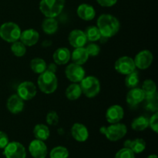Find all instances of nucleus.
<instances>
[{
    "label": "nucleus",
    "mask_w": 158,
    "mask_h": 158,
    "mask_svg": "<svg viewBox=\"0 0 158 158\" xmlns=\"http://www.w3.org/2000/svg\"><path fill=\"white\" fill-rule=\"evenodd\" d=\"M120 22L115 16L110 14H103L97 19V28L102 37L111 38L118 32Z\"/></svg>",
    "instance_id": "f257e3e1"
},
{
    "label": "nucleus",
    "mask_w": 158,
    "mask_h": 158,
    "mask_svg": "<svg viewBox=\"0 0 158 158\" xmlns=\"http://www.w3.org/2000/svg\"><path fill=\"white\" fill-rule=\"evenodd\" d=\"M40 90L46 94H51L55 92L58 86V80L54 73L47 70L40 74L37 80Z\"/></svg>",
    "instance_id": "f03ea898"
},
{
    "label": "nucleus",
    "mask_w": 158,
    "mask_h": 158,
    "mask_svg": "<svg viewBox=\"0 0 158 158\" xmlns=\"http://www.w3.org/2000/svg\"><path fill=\"white\" fill-rule=\"evenodd\" d=\"M66 0H41L40 10L46 18H56L64 8Z\"/></svg>",
    "instance_id": "7ed1b4c3"
},
{
    "label": "nucleus",
    "mask_w": 158,
    "mask_h": 158,
    "mask_svg": "<svg viewBox=\"0 0 158 158\" xmlns=\"http://www.w3.org/2000/svg\"><path fill=\"white\" fill-rule=\"evenodd\" d=\"M100 133L110 141H118L123 138L127 133L126 125L120 123H110L108 127H102L100 129Z\"/></svg>",
    "instance_id": "20e7f679"
},
{
    "label": "nucleus",
    "mask_w": 158,
    "mask_h": 158,
    "mask_svg": "<svg viewBox=\"0 0 158 158\" xmlns=\"http://www.w3.org/2000/svg\"><path fill=\"white\" fill-rule=\"evenodd\" d=\"M19 26L12 22L5 23L0 26V37L7 43H14L18 41L21 35Z\"/></svg>",
    "instance_id": "39448f33"
},
{
    "label": "nucleus",
    "mask_w": 158,
    "mask_h": 158,
    "mask_svg": "<svg viewBox=\"0 0 158 158\" xmlns=\"http://www.w3.org/2000/svg\"><path fill=\"white\" fill-rule=\"evenodd\" d=\"M82 94L88 98H94L100 91V83L98 79L93 76L85 77L80 82Z\"/></svg>",
    "instance_id": "423d86ee"
},
{
    "label": "nucleus",
    "mask_w": 158,
    "mask_h": 158,
    "mask_svg": "<svg viewBox=\"0 0 158 158\" xmlns=\"http://www.w3.org/2000/svg\"><path fill=\"white\" fill-rule=\"evenodd\" d=\"M3 154L6 158H26V151L21 143L12 141L6 145Z\"/></svg>",
    "instance_id": "0eeeda50"
},
{
    "label": "nucleus",
    "mask_w": 158,
    "mask_h": 158,
    "mask_svg": "<svg viewBox=\"0 0 158 158\" xmlns=\"http://www.w3.org/2000/svg\"><path fill=\"white\" fill-rule=\"evenodd\" d=\"M66 77L72 83H80L81 80L85 77V70L81 66L77 63H71L66 66L65 69Z\"/></svg>",
    "instance_id": "6e6552de"
},
{
    "label": "nucleus",
    "mask_w": 158,
    "mask_h": 158,
    "mask_svg": "<svg viewBox=\"0 0 158 158\" xmlns=\"http://www.w3.org/2000/svg\"><path fill=\"white\" fill-rule=\"evenodd\" d=\"M36 86L32 82L25 81L17 87V95L25 101L33 99L36 95Z\"/></svg>",
    "instance_id": "1a4fd4ad"
},
{
    "label": "nucleus",
    "mask_w": 158,
    "mask_h": 158,
    "mask_svg": "<svg viewBox=\"0 0 158 158\" xmlns=\"http://www.w3.org/2000/svg\"><path fill=\"white\" fill-rule=\"evenodd\" d=\"M116 71L122 75H127L136 70L134 61L130 56L120 57L114 65Z\"/></svg>",
    "instance_id": "9d476101"
},
{
    "label": "nucleus",
    "mask_w": 158,
    "mask_h": 158,
    "mask_svg": "<svg viewBox=\"0 0 158 158\" xmlns=\"http://www.w3.org/2000/svg\"><path fill=\"white\" fill-rule=\"evenodd\" d=\"M153 60H154V56L152 52L145 49L140 51L136 55L134 61L136 68L140 69H146L152 64Z\"/></svg>",
    "instance_id": "9b49d317"
},
{
    "label": "nucleus",
    "mask_w": 158,
    "mask_h": 158,
    "mask_svg": "<svg viewBox=\"0 0 158 158\" xmlns=\"http://www.w3.org/2000/svg\"><path fill=\"white\" fill-rule=\"evenodd\" d=\"M29 151L33 158H46L48 149L44 141L35 139L29 143Z\"/></svg>",
    "instance_id": "f8f14e48"
},
{
    "label": "nucleus",
    "mask_w": 158,
    "mask_h": 158,
    "mask_svg": "<svg viewBox=\"0 0 158 158\" xmlns=\"http://www.w3.org/2000/svg\"><path fill=\"white\" fill-rule=\"evenodd\" d=\"M124 111L120 105H113L110 106L106 112V119L109 123H120L123 118Z\"/></svg>",
    "instance_id": "ddd939ff"
},
{
    "label": "nucleus",
    "mask_w": 158,
    "mask_h": 158,
    "mask_svg": "<svg viewBox=\"0 0 158 158\" xmlns=\"http://www.w3.org/2000/svg\"><path fill=\"white\" fill-rule=\"evenodd\" d=\"M68 40L70 44L74 48L84 47L87 42L85 32L80 29H74L69 33Z\"/></svg>",
    "instance_id": "4468645a"
},
{
    "label": "nucleus",
    "mask_w": 158,
    "mask_h": 158,
    "mask_svg": "<svg viewBox=\"0 0 158 158\" xmlns=\"http://www.w3.org/2000/svg\"><path fill=\"white\" fill-rule=\"evenodd\" d=\"M40 39V34L33 29H28L21 32L20 41L26 46H32L36 44Z\"/></svg>",
    "instance_id": "2eb2a0df"
},
{
    "label": "nucleus",
    "mask_w": 158,
    "mask_h": 158,
    "mask_svg": "<svg viewBox=\"0 0 158 158\" xmlns=\"http://www.w3.org/2000/svg\"><path fill=\"white\" fill-rule=\"evenodd\" d=\"M6 106L8 110L12 114H19L24 109V100H22L17 94H13L8 99Z\"/></svg>",
    "instance_id": "dca6fc26"
},
{
    "label": "nucleus",
    "mask_w": 158,
    "mask_h": 158,
    "mask_svg": "<svg viewBox=\"0 0 158 158\" xmlns=\"http://www.w3.org/2000/svg\"><path fill=\"white\" fill-rule=\"evenodd\" d=\"M146 99V95L141 88H132L127 94L126 100L128 104L135 106L143 102Z\"/></svg>",
    "instance_id": "f3484780"
},
{
    "label": "nucleus",
    "mask_w": 158,
    "mask_h": 158,
    "mask_svg": "<svg viewBox=\"0 0 158 158\" xmlns=\"http://www.w3.org/2000/svg\"><path fill=\"white\" fill-rule=\"evenodd\" d=\"M71 134L73 137L78 142H85L89 137V131L85 125L76 123L71 128Z\"/></svg>",
    "instance_id": "a211bd4d"
},
{
    "label": "nucleus",
    "mask_w": 158,
    "mask_h": 158,
    "mask_svg": "<svg viewBox=\"0 0 158 158\" xmlns=\"http://www.w3.org/2000/svg\"><path fill=\"white\" fill-rule=\"evenodd\" d=\"M77 13L81 19L85 21L93 20L96 16V11L92 6L86 3H83L77 8Z\"/></svg>",
    "instance_id": "6ab92c4d"
},
{
    "label": "nucleus",
    "mask_w": 158,
    "mask_h": 158,
    "mask_svg": "<svg viewBox=\"0 0 158 158\" xmlns=\"http://www.w3.org/2000/svg\"><path fill=\"white\" fill-rule=\"evenodd\" d=\"M52 58L57 65H65L70 60L71 52L67 48L60 47L55 51Z\"/></svg>",
    "instance_id": "aec40b11"
},
{
    "label": "nucleus",
    "mask_w": 158,
    "mask_h": 158,
    "mask_svg": "<svg viewBox=\"0 0 158 158\" xmlns=\"http://www.w3.org/2000/svg\"><path fill=\"white\" fill-rule=\"evenodd\" d=\"M71 57H72V60L74 63L82 66L86 63L88 60L89 54H88L86 48H75V49L73 51L72 54H71Z\"/></svg>",
    "instance_id": "412c9836"
},
{
    "label": "nucleus",
    "mask_w": 158,
    "mask_h": 158,
    "mask_svg": "<svg viewBox=\"0 0 158 158\" xmlns=\"http://www.w3.org/2000/svg\"><path fill=\"white\" fill-rule=\"evenodd\" d=\"M124 148L131 149L134 154H140L146 149V142L141 138H137L135 140H127L124 143Z\"/></svg>",
    "instance_id": "4be33fe9"
},
{
    "label": "nucleus",
    "mask_w": 158,
    "mask_h": 158,
    "mask_svg": "<svg viewBox=\"0 0 158 158\" xmlns=\"http://www.w3.org/2000/svg\"><path fill=\"white\" fill-rule=\"evenodd\" d=\"M33 135L35 139L40 140H46L49 137L50 135V131H49V127L46 125L39 123L35 125L33 129Z\"/></svg>",
    "instance_id": "5701e85b"
},
{
    "label": "nucleus",
    "mask_w": 158,
    "mask_h": 158,
    "mask_svg": "<svg viewBox=\"0 0 158 158\" xmlns=\"http://www.w3.org/2000/svg\"><path fill=\"white\" fill-rule=\"evenodd\" d=\"M58 22L56 20L55 18H46L42 24L43 32L48 35L54 34L58 29Z\"/></svg>",
    "instance_id": "b1692460"
},
{
    "label": "nucleus",
    "mask_w": 158,
    "mask_h": 158,
    "mask_svg": "<svg viewBox=\"0 0 158 158\" xmlns=\"http://www.w3.org/2000/svg\"><path fill=\"white\" fill-rule=\"evenodd\" d=\"M66 97L69 100H77L80 97L82 90L78 83H72L66 89Z\"/></svg>",
    "instance_id": "393cba45"
},
{
    "label": "nucleus",
    "mask_w": 158,
    "mask_h": 158,
    "mask_svg": "<svg viewBox=\"0 0 158 158\" xmlns=\"http://www.w3.org/2000/svg\"><path fill=\"white\" fill-rule=\"evenodd\" d=\"M149 127V119L140 116L134 119L131 123V127L136 131H143Z\"/></svg>",
    "instance_id": "a878e982"
},
{
    "label": "nucleus",
    "mask_w": 158,
    "mask_h": 158,
    "mask_svg": "<svg viewBox=\"0 0 158 158\" xmlns=\"http://www.w3.org/2000/svg\"><path fill=\"white\" fill-rule=\"evenodd\" d=\"M31 69L35 73L41 74L44 71L46 70L47 65L45 60L41 58H34L30 62Z\"/></svg>",
    "instance_id": "bb28decb"
},
{
    "label": "nucleus",
    "mask_w": 158,
    "mask_h": 158,
    "mask_svg": "<svg viewBox=\"0 0 158 158\" xmlns=\"http://www.w3.org/2000/svg\"><path fill=\"white\" fill-rule=\"evenodd\" d=\"M84 32L87 40L91 42L98 41L102 37L97 26H89V27L86 28Z\"/></svg>",
    "instance_id": "cd10ccee"
},
{
    "label": "nucleus",
    "mask_w": 158,
    "mask_h": 158,
    "mask_svg": "<svg viewBox=\"0 0 158 158\" xmlns=\"http://www.w3.org/2000/svg\"><path fill=\"white\" fill-rule=\"evenodd\" d=\"M139 82H140V77H139V73L136 70L126 75L125 85L127 87L131 88V89L137 87V85L139 84Z\"/></svg>",
    "instance_id": "c85d7f7f"
},
{
    "label": "nucleus",
    "mask_w": 158,
    "mask_h": 158,
    "mask_svg": "<svg viewBox=\"0 0 158 158\" xmlns=\"http://www.w3.org/2000/svg\"><path fill=\"white\" fill-rule=\"evenodd\" d=\"M142 89L144 92L146 97H151V96L154 95L156 94V90H157V86H156L155 83L151 80H146L143 83L142 85Z\"/></svg>",
    "instance_id": "c756f323"
},
{
    "label": "nucleus",
    "mask_w": 158,
    "mask_h": 158,
    "mask_svg": "<svg viewBox=\"0 0 158 158\" xmlns=\"http://www.w3.org/2000/svg\"><path fill=\"white\" fill-rule=\"evenodd\" d=\"M69 151L63 146H58L52 149L49 153L50 158H68Z\"/></svg>",
    "instance_id": "7c9ffc66"
},
{
    "label": "nucleus",
    "mask_w": 158,
    "mask_h": 158,
    "mask_svg": "<svg viewBox=\"0 0 158 158\" xmlns=\"http://www.w3.org/2000/svg\"><path fill=\"white\" fill-rule=\"evenodd\" d=\"M11 50L14 56L17 57H22L26 54V46L21 41H15L12 43Z\"/></svg>",
    "instance_id": "2f4dec72"
},
{
    "label": "nucleus",
    "mask_w": 158,
    "mask_h": 158,
    "mask_svg": "<svg viewBox=\"0 0 158 158\" xmlns=\"http://www.w3.org/2000/svg\"><path fill=\"white\" fill-rule=\"evenodd\" d=\"M115 158H135V154L127 148H123L117 151Z\"/></svg>",
    "instance_id": "473e14b6"
},
{
    "label": "nucleus",
    "mask_w": 158,
    "mask_h": 158,
    "mask_svg": "<svg viewBox=\"0 0 158 158\" xmlns=\"http://www.w3.org/2000/svg\"><path fill=\"white\" fill-rule=\"evenodd\" d=\"M46 123L50 126H56L59 123V116L55 111H50L48 113L46 117Z\"/></svg>",
    "instance_id": "72a5a7b5"
},
{
    "label": "nucleus",
    "mask_w": 158,
    "mask_h": 158,
    "mask_svg": "<svg viewBox=\"0 0 158 158\" xmlns=\"http://www.w3.org/2000/svg\"><path fill=\"white\" fill-rule=\"evenodd\" d=\"M86 49L89 54V56H97L100 52V46L96 43H90L89 45H88Z\"/></svg>",
    "instance_id": "f704fd0d"
},
{
    "label": "nucleus",
    "mask_w": 158,
    "mask_h": 158,
    "mask_svg": "<svg viewBox=\"0 0 158 158\" xmlns=\"http://www.w3.org/2000/svg\"><path fill=\"white\" fill-rule=\"evenodd\" d=\"M149 127L155 133L158 132V113L156 112L149 119Z\"/></svg>",
    "instance_id": "c9c22d12"
},
{
    "label": "nucleus",
    "mask_w": 158,
    "mask_h": 158,
    "mask_svg": "<svg viewBox=\"0 0 158 158\" xmlns=\"http://www.w3.org/2000/svg\"><path fill=\"white\" fill-rule=\"evenodd\" d=\"M9 143V137L6 133L0 131V149H4Z\"/></svg>",
    "instance_id": "e433bc0d"
},
{
    "label": "nucleus",
    "mask_w": 158,
    "mask_h": 158,
    "mask_svg": "<svg viewBox=\"0 0 158 158\" xmlns=\"http://www.w3.org/2000/svg\"><path fill=\"white\" fill-rule=\"evenodd\" d=\"M97 2L103 7H111L117 3V0H97Z\"/></svg>",
    "instance_id": "4c0bfd02"
},
{
    "label": "nucleus",
    "mask_w": 158,
    "mask_h": 158,
    "mask_svg": "<svg viewBox=\"0 0 158 158\" xmlns=\"http://www.w3.org/2000/svg\"><path fill=\"white\" fill-rule=\"evenodd\" d=\"M46 69L49 71H50V72L52 73H55L56 71V66L55 64H49V66H47V68H46Z\"/></svg>",
    "instance_id": "58836bf2"
},
{
    "label": "nucleus",
    "mask_w": 158,
    "mask_h": 158,
    "mask_svg": "<svg viewBox=\"0 0 158 158\" xmlns=\"http://www.w3.org/2000/svg\"><path fill=\"white\" fill-rule=\"evenodd\" d=\"M147 158H158V157L156 154H151V155H149Z\"/></svg>",
    "instance_id": "ea45409f"
}]
</instances>
